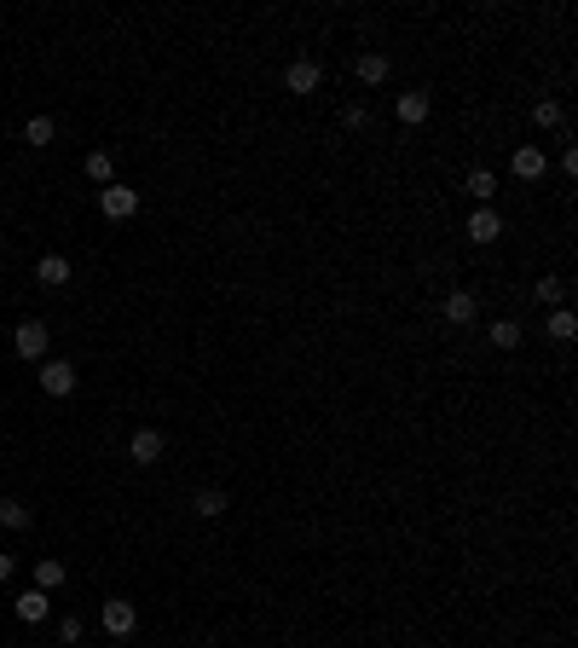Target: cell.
Listing matches in <instances>:
<instances>
[{"label":"cell","mask_w":578,"mask_h":648,"mask_svg":"<svg viewBox=\"0 0 578 648\" xmlns=\"http://www.w3.org/2000/svg\"><path fill=\"white\" fill-rule=\"evenodd\" d=\"M318 81H324V70H318L313 58H295V64L284 70V88L301 93V99H306V93H318Z\"/></svg>","instance_id":"cell-7"},{"label":"cell","mask_w":578,"mask_h":648,"mask_svg":"<svg viewBox=\"0 0 578 648\" xmlns=\"http://www.w3.org/2000/svg\"><path fill=\"white\" fill-rule=\"evenodd\" d=\"M12 568H18V556H0V585L12 579Z\"/></svg>","instance_id":"cell-26"},{"label":"cell","mask_w":578,"mask_h":648,"mask_svg":"<svg viewBox=\"0 0 578 648\" xmlns=\"http://www.w3.org/2000/svg\"><path fill=\"white\" fill-rule=\"evenodd\" d=\"M532 122H538V128H561V122H567V110H561V99H549V93H544V99L532 105Z\"/></svg>","instance_id":"cell-23"},{"label":"cell","mask_w":578,"mask_h":648,"mask_svg":"<svg viewBox=\"0 0 578 648\" xmlns=\"http://www.w3.org/2000/svg\"><path fill=\"white\" fill-rule=\"evenodd\" d=\"M58 643H64V648H76V643H81V619H76V614L58 619Z\"/></svg>","instance_id":"cell-25"},{"label":"cell","mask_w":578,"mask_h":648,"mask_svg":"<svg viewBox=\"0 0 578 648\" xmlns=\"http://www.w3.org/2000/svg\"><path fill=\"white\" fill-rule=\"evenodd\" d=\"M463 231H469V243H498V238H503V215H498V209H474Z\"/></svg>","instance_id":"cell-8"},{"label":"cell","mask_w":578,"mask_h":648,"mask_svg":"<svg viewBox=\"0 0 578 648\" xmlns=\"http://www.w3.org/2000/svg\"><path fill=\"white\" fill-rule=\"evenodd\" d=\"M486 336H491V348H503V353H509V348H521V336H526V330L515 324V319H498V324L486 330Z\"/></svg>","instance_id":"cell-20"},{"label":"cell","mask_w":578,"mask_h":648,"mask_svg":"<svg viewBox=\"0 0 578 648\" xmlns=\"http://www.w3.org/2000/svg\"><path fill=\"white\" fill-rule=\"evenodd\" d=\"M549 336H556V341H573L578 336V319H573V307H549Z\"/></svg>","instance_id":"cell-21"},{"label":"cell","mask_w":578,"mask_h":648,"mask_svg":"<svg viewBox=\"0 0 578 648\" xmlns=\"http://www.w3.org/2000/svg\"><path fill=\"white\" fill-rule=\"evenodd\" d=\"M121 648H128V643H121Z\"/></svg>","instance_id":"cell-27"},{"label":"cell","mask_w":578,"mask_h":648,"mask_svg":"<svg viewBox=\"0 0 578 648\" xmlns=\"http://www.w3.org/2000/svg\"><path fill=\"white\" fill-rule=\"evenodd\" d=\"M29 504H23V498H0V527H12V533H23L29 527Z\"/></svg>","instance_id":"cell-18"},{"label":"cell","mask_w":578,"mask_h":648,"mask_svg":"<svg viewBox=\"0 0 578 648\" xmlns=\"http://www.w3.org/2000/svg\"><path fill=\"white\" fill-rule=\"evenodd\" d=\"M81 174H88L93 186H116V163H110V151H88V163H81Z\"/></svg>","instance_id":"cell-14"},{"label":"cell","mask_w":578,"mask_h":648,"mask_svg":"<svg viewBox=\"0 0 578 648\" xmlns=\"http://www.w3.org/2000/svg\"><path fill=\"white\" fill-rule=\"evenodd\" d=\"M509 168H515V174H521V180H544V151H538V145H521Z\"/></svg>","instance_id":"cell-16"},{"label":"cell","mask_w":578,"mask_h":648,"mask_svg":"<svg viewBox=\"0 0 578 648\" xmlns=\"http://www.w3.org/2000/svg\"><path fill=\"white\" fill-rule=\"evenodd\" d=\"M76 383H81V376H76V365H70V359H41V388H46L53 400L76 394Z\"/></svg>","instance_id":"cell-4"},{"label":"cell","mask_w":578,"mask_h":648,"mask_svg":"<svg viewBox=\"0 0 578 648\" xmlns=\"http://www.w3.org/2000/svg\"><path fill=\"white\" fill-rule=\"evenodd\" d=\"M353 76H359L364 88H382L388 81V53H359L353 58Z\"/></svg>","instance_id":"cell-12"},{"label":"cell","mask_w":578,"mask_h":648,"mask_svg":"<svg viewBox=\"0 0 578 648\" xmlns=\"http://www.w3.org/2000/svg\"><path fill=\"white\" fill-rule=\"evenodd\" d=\"M35 284L64 290L70 284V261H64V255H41V261H35Z\"/></svg>","instance_id":"cell-11"},{"label":"cell","mask_w":578,"mask_h":648,"mask_svg":"<svg viewBox=\"0 0 578 648\" xmlns=\"http://www.w3.org/2000/svg\"><path fill=\"white\" fill-rule=\"evenodd\" d=\"M544 307H567V278H538V290H532Z\"/></svg>","instance_id":"cell-22"},{"label":"cell","mask_w":578,"mask_h":648,"mask_svg":"<svg viewBox=\"0 0 578 648\" xmlns=\"http://www.w3.org/2000/svg\"><path fill=\"white\" fill-rule=\"evenodd\" d=\"M58 585H64V561H58V556H41V561H35V591L53 596Z\"/></svg>","instance_id":"cell-15"},{"label":"cell","mask_w":578,"mask_h":648,"mask_svg":"<svg viewBox=\"0 0 578 648\" xmlns=\"http://www.w3.org/2000/svg\"><path fill=\"white\" fill-rule=\"evenodd\" d=\"M98 619H105V631H110L116 643H128V637H133V626H139V608H133L128 596H110V602L98 608Z\"/></svg>","instance_id":"cell-2"},{"label":"cell","mask_w":578,"mask_h":648,"mask_svg":"<svg viewBox=\"0 0 578 648\" xmlns=\"http://www.w3.org/2000/svg\"><path fill=\"white\" fill-rule=\"evenodd\" d=\"M371 122H376V110H371V105H364V99H359V105H348V128H359V133H371Z\"/></svg>","instance_id":"cell-24"},{"label":"cell","mask_w":578,"mask_h":648,"mask_svg":"<svg viewBox=\"0 0 578 648\" xmlns=\"http://www.w3.org/2000/svg\"><path fill=\"white\" fill-rule=\"evenodd\" d=\"M393 110H399V122H405V128H423V122H428V110H434V99H428L423 88H411V93H399V105H393Z\"/></svg>","instance_id":"cell-10"},{"label":"cell","mask_w":578,"mask_h":648,"mask_svg":"<svg viewBox=\"0 0 578 648\" xmlns=\"http://www.w3.org/2000/svg\"><path fill=\"white\" fill-rule=\"evenodd\" d=\"M46 341H53V330H46L41 319H23L18 330H12V348H18V359H29V365L46 359Z\"/></svg>","instance_id":"cell-1"},{"label":"cell","mask_w":578,"mask_h":648,"mask_svg":"<svg viewBox=\"0 0 578 648\" xmlns=\"http://www.w3.org/2000/svg\"><path fill=\"white\" fill-rule=\"evenodd\" d=\"M191 509H197L203 521H220V516H226V492H220V486H203V492L191 498Z\"/></svg>","instance_id":"cell-17"},{"label":"cell","mask_w":578,"mask_h":648,"mask_svg":"<svg viewBox=\"0 0 578 648\" xmlns=\"http://www.w3.org/2000/svg\"><path fill=\"white\" fill-rule=\"evenodd\" d=\"M440 313H446V324H451V330H463V324H474L481 301H474L469 290H451V296H446V307H440Z\"/></svg>","instance_id":"cell-9"},{"label":"cell","mask_w":578,"mask_h":648,"mask_svg":"<svg viewBox=\"0 0 578 648\" xmlns=\"http://www.w3.org/2000/svg\"><path fill=\"white\" fill-rule=\"evenodd\" d=\"M53 133H58L53 116H29V122H23V139H29L35 151H41V145H53Z\"/></svg>","instance_id":"cell-19"},{"label":"cell","mask_w":578,"mask_h":648,"mask_svg":"<svg viewBox=\"0 0 578 648\" xmlns=\"http://www.w3.org/2000/svg\"><path fill=\"white\" fill-rule=\"evenodd\" d=\"M463 191H469L481 209H491V203H498V174H491V168H474V174L463 180Z\"/></svg>","instance_id":"cell-13"},{"label":"cell","mask_w":578,"mask_h":648,"mask_svg":"<svg viewBox=\"0 0 578 648\" xmlns=\"http://www.w3.org/2000/svg\"><path fill=\"white\" fill-rule=\"evenodd\" d=\"M12 614H18L23 626H41V619L53 614V596H46V591H35V585H29V591H18V596H12Z\"/></svg>","instance_id":"cell-6"},{"label":"cell","mask_w":578,"mask_h":648,"mask_svg":"<svg viewBox=\"0 0 578 648\" xmlns=\"http://www.w3.org/2000/svg\"><path fill=\"white\" fill-rule=\"evenodd\" d=\"M98 209H105V220H133L139 215V191L133 186H105L98 191Z\"/></svg>","instance_id":"cell-5"},{"label":"cell","mask_w":578,"mask_h":648,"mask_svg":"<svg viewBox=\"0 0 578 648\" xmlns=\"http://www.w3.org/2000/svg\"><path fill=\"white\" fill-rule=\"evenodd\" d=\"M163 451H168V434L163 429H133L128 434V463H139V469L163 463Z\"/></svg>","instance_id":"cell-3"}]
</instances>
